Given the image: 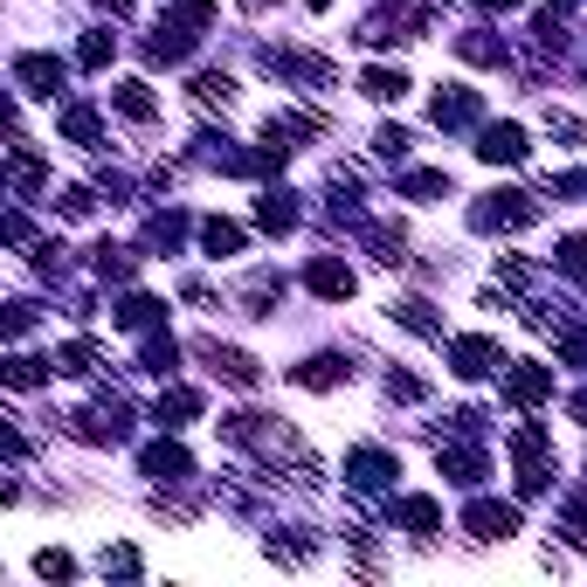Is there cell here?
<instances>
[{
	"label": "cell",
	"mask_w": 587,
	"mask_h": 587,
	"mask_svg": "<svg viewBox=\"0 0 587 587\" xmlns=\"http://www.w3.org/2000/svg\"><path fill=\"white\" fill-rule=\"evenodd\" d=\"M533 145H525V125H484V139H477V159L490 166H519Z\"/></svg>",
	"instance_id": "9c48e42d"
},
{
	"label": "cell",
	"mask_w": 587,
	"mask_h": 587,
	"mask_svg": "<svg viewBox=\"0 0 587 587\" xmlns=\"http://www.w3.org/2000/svg\"><path fill=\"white\" fill-rule=\"evenodd\" d=\"M305 8H318V14H326V8H332V0H305Z\"/></svg>",
	"instance_id": "f907efd6"
},
{
	"label": "cell",
	"mask_w": 587,
	"mask_h": 587,
	"mask_svg": "<svg viewBox=\"0 0 587 587\" xmlns=\"http://www.w3.org/2000/svg\"><path fill=\"white\" fill-rule=\"evenodd\" d=\"M63 422H69V435H77V443H118V435H125L118 414H111V422H104V414H63Z\"/></svg>",
	"instance_id": "ac0fdd59"
},
{
	"label": "cell",
	"mask_w": 587,
	"mask_h": 587,
	"mask_svg": "<svg viewBox=\"0 0 587 587\" xmlns=\"http://www.w3.org/2000/svg\"><path fill=\"white\" fill-rule=\"evenodd\" d=\"M8 332L28 339V332H35V305H8Z\"/></svg>",
	"instance_id": "b9f144b4"
},
{
	"label": "cell",
	"mask_w": 587,
	"mask_h": 587,
	"mask_svg": "<svg viewBox=\"0 0 587 587\" xmlns=\"http://www.w3.org/2000/svg\"><path fill=\"white\" fill-rule=\"evenodd\" d=\"M574 414H580V422H587V387H580V394H574Z\"/></svg>",
	"instance_id": "7dc6e473"
},
{
	"label": "cell",
	"mask_w": 587,
	"mask_h": 587,
	"mask_svg": "<svg viewBox=\"0 0 587 587\" xmlns=\"http://www.w3.org/2000/svg\"><path fill=\"white\" fill-rule=\"evenodd\" d=\"M153 414H159V429H180V422H194V414H201V394L194 387H166Z\"/></svg>",
	"instance_id": "2e32d148"
},
{
	"label": "cell",
	"mask_w": 587,
	"mask_h": 587,
	"mask_svg": "<svg viewBox=\"0 0 587 587\" xmlns=\"http://www.w3.org/2000/svg\"><path fill=\"white\" fill-rule=\"evenodd\" d=\"M359 90H367L373 104H394V98L408 90V77H401V69H367V77H359Z\"/></svg>",
	"instance_id": "83f0119b"
},
{
	"label": "cell",
	"mask_w": 587,
	"mask_h": 587,
	"mask_svg": "<svg viewBox=\"0 0 587 587\" xmlns=\"http://www.w3.org/2000/svg\"><path fill=\"white\" fill-rule=\"evenodd\" d=\"M111 104H118L125 118H139V125L159 111V104H153V90H145V84H118V90H111Z\"/></svg>",
	"instance_id": "4316f807"
},
{
	"label": "cell",
	"mask_w": 587,
	"mask_h": 587,
	"mask_svg": "<svg viewBox=\"0 0 587 587\" xmlns=\"http://www.w3.org/2000/svg\"><path fill=\"white\" fill-rule=\"evenodd\" d=\"M560 346H566V359H574V367H587V332H566Z\"/></svg>",
	"instance_id": "f6af8a7d"
},
{
	"label": "cell",
	"mask_w": 587,
	"mask_h": 587,
	"mask_svg": "<svg viewBox=\"0 0 587 587\" xmlns=\"http://www.w3.org/2000/svg\"><path fill=\"white\" fill-rule=\"evenodd\" d=\"M194 104H201V111H229V104H235V84L207 69V77H194Z\"/></svg>",
	"instance_id": "cb8c5ba5"
},
{
	"label": "cell",
	"mask_w": 587,
	"mask_h": 587,
	"mask_svg": "<svg viewBox=\"0 0 587 587\" xmlns=\"http://www.w3.org/2000/svg\"><path fill=\"white\" fill-rule=\"evenodd\" d=\"M131 270H139V256H131V250H118V242H98V277H104V283H125Z\"/></svg>",
	"instance_id": "d4e9b609"
},
{
	"label": "cell",
	"mask_w": 587,
	"mask_h": 587,
	"mask_svg": "<svg viewBox=\"0 0 587 587\" xmlns=\"http://www.w3.org/2000/svg\"><path fill=\"white\" fill-rule=\"evenodd\" d=\"M373 159H408V131L381 125V131H373Z\"/></svg>",
	"instance_id": "e575fe53"
},
{
	"label": "cell",
	"mask_w": 587,
	"mask_h": 587,
	"mask_svg": "<svg viewBox=\"0 0 587 587\" xmlns=\"http://www.w3.org/2000/svg\"><path fill=\"white\" fill-rule=\"evenodd\" d=\"M305 283H311V297H353V270L339 256H318L305 270Z\"/></svg>",
	"instance_id": "7c38bea8"
},
{
	"label": "cell",
	"mask_w": 587,
	"mask_h": 587,
	"mask_svg": "<svg viewBox=\"0 0 587 587\" xmlns=\"http://www.w3.org/2000/svg\"><path fill=\"white\" fill-rule=\"evenodd\" d=\"M145 373H174L180 367V346H174V339H166V332H153V339H145Z\"/></svg>",
	"instance_id": "4dcf8cb0"
},
{
	"label": "cell",
	"mask_w": 587,
	"mask_h": 587,
	"mask_svg": "<svg viewBox=\"0 0 587 587\" xmlns=\"http://www.w3.org/2000/svg\"><path fill=\"white\" fill-rule=\"evenodd\" d=\"M8 381H14V387H42V359L14 353V359H8Z\"/></svg>",
	"instance_id": "f35d334b"
},
{
	"label": "cell",
	"mask_w": 587,
	"mask_h": 587,
	"mask_svg": "<svg viewBox=\"0 0 587 587\" xmlns=\"http://www.w3.org/2000/svg\"><path fill=\"white\" fill-rule=\"evenodd\" d=\"M55 125H63V139H77V145H98V111H90V104H63V118H55Z\"/></svg>",
	"instance_id": "ffe728a7"
},
{
	"label": "cell",
	"mask_w": 587,
	"mask_h": 587,
	"mask_svg": "<svg viewBox=\"0 0 587 587\" xmlns=\"http://www.w3.org/2000/svg\"><path fill=\"white\" fill-rule=\"evenodd\" d=\"M35 574H42V580H77V560L55 553V546H42V553H35Z\"/></svg>",
	"instance_id": "836d02e7"
},
{
	"label": "cell",
	"mask_w": 587,
	"mask_h": 587,
	"mask_svg": "<svg viewBox=\"0 0 587 587\" xmlns=\"http://www.w3.org/2000/svg\"><path fill=\"white\" fill-rule=\"evenodd\" d=\"M566 525H574V539L587 546V498H574V505H566Z\"/></svg>",
	"instance_id": "ee69618b"
},
{
	"label": "cell",
	"mask_w": 587,
	"mask_h": 587,
	"mask_svg": "<svg viewBox=\"0 0 587 587\" xmlns=\"http://www.w3.org/2000/svg\"><path fill=\"white\" fill-rule=\"evenodd\" d=\"M553 263H560V277H580V283H587V235H566Z\"/></svg>",
	"instance_id": "d6a6232c"
},
{
	"label": "cell",
	"mask_w": 587,
	"mask_h": 587,
	"mask_svg": "<svg viewBox=\"0 0 587 587\" xmlns=\"http://www.w3.org/2000/svg\"><path fill=\"white\" fill-rule=\"evenodd\" d=\"M394 519H401L408 525V533H435V525H443V505H435V498H401V505H394Z\"/></svg>",
	"instance_id": "e0dca14e"
},
{
	"label": "cell",
	"mask_w": 587,
	"mask_h": 587,
	"mask_svg": "<svg viewBox=\"0 0 587 587\" xmlns=\"http://www.w3.org/2000/svg\"><path fill=\"white\" fill-rule=\"evenodd\" d=\"M533 215H539V207L505 187V194H484L477 207H470V229H477V235H498V229H525Z\"/></svg>",
	"instance_id": "6da1fadb"
},
{
	"label": "cell",
	"mask_w": 587,
	"mask_h": 587,
	"mask_svg": "<svg viewBox=\"0 0 587 587\" xmlns=\"http://www.w3.org/2000/svg\"><path fill=\"white\" fill-rule=\"evenodd\" d=\"M63 77H69V69L55 63V55H14V84H22L28 98H55Z\"/></svg>",
	"instance_id": "8992f818"
},
{
	"label": "cell",
	"mask_w": 587,
	"mask_h": 587,
	"mask_svg": "<svg viewBox=\"0 0 587 587\" xmlns=\"http://www.w3.org/2000/svg\"><path fill=\"white\" fill-rule=\"evenodd\" d=\"M457 55L463 63H505V42H490V28H470L457 35Z\"/></svg>",
	"instance_id": "603a6c76"
},
{
	"label": "cell",
	"mask_w": 587,
	"mask_h": 587,
	"mask_svg": "<svg viewBox=\"0 0 587 587\" xmlns=\"http://www.w3.org/2000/svg\"><path fill=\"white\" fill-rule=\"evenodd\" d=\"M505 394H511L519 408H539L546 394H553V367H511V373H505Z\"/></svg>",
	"instance_id": "8fae6325"
},
{
	"label": "cell",
	"mask_w": 587,
	"mask_h": 587,
	"mask_svg": "<svg viewBox=\"0 0 587 587\" xmlns=\"http://www.w3.org/2000/svg\"><path fill=\"white\" fill-rule=\"evenodd\" d=\"M435 470L457 477V484H477L484 477V457H477V449H457V443H435Z\"/></svg>",
	"instance_id": "4fadbf2b"
},
{
	"label": "cell",
	"mask_w": 587,
	"mask_h": 587,
	"mask_svg": "<svg viewBox=\"0 0 587 587\" xmlns=\"http://www.w3.org/2000/svg\"><path fill=\"white\" fill-rule=\"evenodd\" d=\"M242 8H250V14H263V8H270V0H242Z\"/></svg>",
	"instance_id": "681fc988"
},
{
	"label": "cell",
	"mask_w": 587,
	"mask_h": 587,
	"mask_svg": "<svg viewBox=\"0 0 587 587\" xmlns=\"http://www.w3.org/2000/svg\"><path fill=\"white\" fill-rule=\"evenodd\" d=\"M449 359H457V381H484V373L505 367L498 339H457V346H449Z\"/></svg>",
	"instance_id": "52a82bcc"
},
{
	"label": "cell",
	"mask_w": 587,
	"mask_h": 587,
	"mask_svg": "<svg viewBox=\"0 0 587 587\" xmlns=\"http://www.w3.org/2000/svg\"><path fill=\"white\" fill-rule=\"evenodd\" d=\"M98 8L111 14V22H125V14H131V0H98Z\"/></svg>",
	"instance_id": "bcb514c9"
},
{
	"label": "cell",
	"mask_w": 587,
	"mask_h": 587,
	"mask_svg": "<svg viewBox=\"0 0 587 587\" xmlns=\"http://www.w3.org/2000/svg\"><path fill=\"white\" fill-rule=\"evenodd\" d=\"M367 250H373V263H381V270H401V235H394V229H367Z\"/></svg>",
	"instance_id": "1f68e13d"
},
{
	"label": "cell",
	"mask_w": 587,
	"mask_h": 587,
	"mask_svg": "<svg viewBox=\"0 0 587 587\" xmlns=\"http://www.w3.org/2000/svg\"><path fill=\"white\" fill-rule=\"evenodd\" d=\"M291 381H297V387H311V394H318V387H339V381H346V359H339V353H311L305 367L291 373Z\"/></svg>",
	"instance_id": "5bb4252c"
},
{
	"label": "cell",
	"mask_w": 587,
	"mask_h": 587,
	"mask_svg": "<svg viewBox=\"0 0 587 587\" xmlns=\"http://www.w3.org/2000/svg\"><path fill=\"white\" fill-rule=\"evenodd\" d=\"M111 318H118L125 332H153V326H159V297H139V291H131V297H125V305L111 311Z\"/></svg>",
	"instance_id": "d6986e66"
},
{
	"label": "cell",
	"mask_w": 587,
	"mask_h": 587,
	"mask_svg": "<svg viewBox=\"0 0 587 587\" xmlns=\"http://www.w3.org/2000/svg\"><path fill=\"white\" fill-rule=\"evenodd\" d=\"M477 8H498L505 14V8H519V0H477Z\"/></svg>",
	"instance_id": "c3c4849f"
},
{
	"label": "cell",
	"mask_w": 587,
	"mask_h": 587,
	"mask_svg": "<svg viewBox=\"0 0 587 587\" xmlns=\"http://www.w3.org/2000/svg\"><path fill=\"white\" fill-rule=\"evenodd\" d=\"M429 28V14L422 8H387V14H367V28H359V42H414V35Z\"/></svg>",
	"instance_id": "7a4b0ae2"
},
{
	"label": "cell",
	"mask_w": 587,
	"mask_h": 587,
	"mask_svg": "<svg viewBox=\"0 0 587 587\" xmlns=\"http://www.w3.org/2000/svg\"><path fill=\"white\" fill-rule=\"evenodd\" d=\"M394 318H401L408 332H422V339H443V318H435V305H422V297H408V305L394 311Z\"/></svg>",
	"instance_id": "f1b7e54d"
},
{
	"label": "cell",
	"mask_w": 587,
	"mask_h": 587,
	"mask_svg": "<svg viewBox=\"0 0 587 587\" xmlns=\"http://www.w3.org/2000/svg\"><path fill=\"white\" fill-rule=\"evenodd\" d=\"M139 463H145V477H153V484H187V477H194V457H187L180 443H153Z\"/></svg>",
	"instance_id": "30bf717a"
},
{
	"label": "cell",
	"mask_w": 587,
	"mask_h": 587,
	"mask_svg": "<svg viewBox=\"0 0 587 587\" xmlns=\"http://www.w3.org/2000/svg\"><path fill=\"white\" fill-rule=\"evenodd\" d=\"M346 477H353V490H394L401 463H394L387 449H353V457H346Z\"/></svg>",
	"instance_id": "277c9868"
},
{
	"label": "cell",
	"mask_w": 587,
	"mask_h": 587,
	"mask_svg": "<svg viewBox=\"0 0 587 587\" xmlns=\"http://www.w3.org/2000/svg\"><path fill=\"white\" fill-rule=\"evenodd\" d=\"M256 229H263V235H291V229H297V201H291V194H263V201H256Z\"/></svg>",
	"instance_id": "9a60e30c"
},
{
	"label": "cell",
	"mask_w": 587,
	"mask_h": 587,
	"mask_svg": "<svg viewBox=\"0 0 587 587\" xmlns=\"http://www.w3.org/2000/svg\"><path fill=\"white\" fill-rule=\"evenodd\" d=\"M104 574H139V553H131V546H111V553H104Z\"/></svg>",
	"instance_id": "ab89813d"
},
{
	"label": "cell",
	"mask_w": 587,
	"mask_h": 587,
	"mask_svg": "<svg viewBox=\"0 0 587 587\" xmlns=\"http://www.w3.org/2000/svg\"><path fill=\"white\" fill-rule=\"evenodd\" d=\"M422 381H414V373H387V401H401V408H414V401H422Z\"/></svg>",
	"instance_id": "74e56055"
},
{
	"label": "cell",
	"mask_w": 587,
	"mask_h": 587,
	"mask_svg": "<svg viewBox=\"0 0 587 587\" xmlns=\"http://www.w3.org/2000/svg\"><path fill=\"white\" fill-rule=\"evenodd\" d=\"M187 242V215H153L145 221V250H180Z\"/></svg>",
	"instance_id": "7402d4cb"
},
{
	"label": "cell",
	"mask_w": 587,
	"mask_h": 587,
	"mask_svg": "<svg viewBox=\"0 0 587 587\" xmlns=\"http://www.w3.org/2000/svg\"><path fill=\"white\" fill-rule=\"evenodd\" d=\"M90 207H98V201H90L84 187H69V194H63V215H69V221H90Z\"/></svg>",
	"instance_id": "60d3db41"
},
{
	"label": "cell",
	"mask_w": 587,
	"mask_h": 587,
	"mask_svg": "<svg viewBox=\"0 0 587 587\" xmlns=\"http://www.w3.org/2000/svg\"><path fill=\"white\" fill-rule=\"evenodd\" d=\"M201 359H207V367H215L229 387H256V381H263V367H256V359L242 353V346H221V339H207V346H201Z\"/></svg>",
	"instance_id": "5b68a950"
},
{
	"label": "cell",
	"mask_w": 587,
	"mask_h": 587,
	"mask_svg": "<svg viewBox=\"0 0 587 587\" xmlns=\"http://www.w3.org/2000/svg\"><path fill=\"white\" fill-rule=\"evenodd\" d=\"M401 194H408V201H435V194H449V174H435V166H422V174H401Z\"/></svg>",
	"instance_id": "f546056e"
},
{
	"label": "cell",
	"mask_w": 587,
	"mask_h": 587,
	"mask_svg": "<svg viewBox=\"0 0 587 587\" xmlns=\"http://www.w3.org/2000/svg\"><path fill=\"white\" fill-rule=\"evenodd\" d=\"M42 187V166L28 159V145H14V194H35Z\"/></svg>",
	"instance_id": "d590c367"
},
{
	"label": "cell",
	"mask_w": 587,
	"mask_h": 587,
	"mask_svg": "<svg viewBox=\"0 0 587 587\" xmlns=\"http://www.w3.org/2000/svg\"><path fill=\"white\" fill-rule=\"evenodd\" d=\"M505 283H519V291H525V283H533V263H525V256H505Z\"/></svg>",
	"instance_id": "7bdbcfd3"
},
{
	"label": "cell",
	"mask_w": 587,
	"mask_h": 587,
	"mask_svg": "<svg viewBox=\"0 0 587 587\" xmlns=\"http://www.w3.org/2000/svg\"><path fill=\"white\" fill-rule=\"evenodd\" d=\"M49 367H55V373H69V381H84V373L98 367V346H90V339H77V346H63V353L49 359Z\"/></svg>",
	"instance_id": "484cf974"
},
{
	"label": "cell",
	"mask_w": 587,
	"mask_h": 587,
	"mask_svg": "<svg viewBox=\"0 0 587 587\" xmlns=\"http://www.w3.org/2000/svg\"><path fill=\"white\" fill-rule=\"evenodd\" d=\"M201 250H207V256H235V250H242V229H235V221H221V215L201 221Z\"/></svg>",
	"instance_id": "44dd1931"
},
{
	"label": "cell",
	"mask_w": 587,
	"mask_h": 587,
	"mask_svg": "<svg viewBox=\"0 0 587 587\" xmlns=\"http://www.w3.org/2000/svg\"><path fill=\"white\" fill-rule=\"evenodd\" d=\"M463 525H470V539H511L519 533V505H490V498H477L463 511Z\"/></svg>",
	"instance_id": "ba28073f"
},
{
	"label": "cell",
	"mask_w": 587,
	"mask_h": 587,
	"mask_svg": "<svg viewBox=\"0 0 587 587\" xmlns=\"http://www.w3.org/2000/svg\"><path fill=\"white\" fill-rule=\"evenodd\" d=\"M111 55H118V35H90V42H84V55H77V63H84V69H104V63H111Z\"/></svg>",
	"instance_id": "8d00e7d4"
},
{
	"label": "cell",
	"mask_w": 587,
	"mask_h": 587,
	"mask_svg": "<svg viewBox=\"0 0 587 587\" xmlns=\"http://www.w3.org/2000/svg\"><path fill=\"white\" fill-rule=\"evenodd\" d=\"M429 118L443 125V131H463V125H477V118H484V98H477V90H463V84H449V90H435Z\"/></svg>",
	"instance_id": "3957f363"
}]
</instances>
